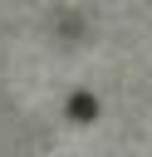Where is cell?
Returning <instances> with one entry per match:
<instances>
[{
    "instance_id": "cell-1",
    "label": "cell",
    "mask_w": 152,
    "mask_h": 157,
    "mask_svg": "<svg viewBox=\"0 0 152 157\" xmlns=\"http://www.w3.org/2000/svg\"><path fill=\"white\" fill-rule=\"evenodd\" d=\"M64 113H69V123H93V118H98V98H93L88 88H78V93L69 98Z\"/></svg>"
}]
</instances>
